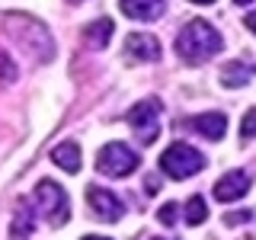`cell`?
Instances as JSON below:
<instances>
[{
  "mask_svg": "<svg viewBox=\"0 0 256 240\" xmlns=\"http://www.w3.org/2000/svg\"><path fill=\"white\" fill-rule=\"evenodd\" d=\"M4 32L13 38L32 61L48 64L54 61V38L42 20H36L32 13H20V10H6L4 13Z\"/></svg>",
  "mask_w": 256,
  "mask_h": 240,
  "instance_id": "6da1fadb",
  "label": "cell"
},
{
  "mask_svg": "<svg viewBox=\"0 0 256 240\" xmlns=\"http://www.w3.org/2000/svg\"><path fill=\"white\" fill-rule=\"evenodd\" d=\"M221 48H224L221 32L205 20H189L176 36V54L186 64H202L208 58H214Z\"/></svg>",
  "mask_w": 256,
  "mask_h": 240,
  "instance_id": "7a4b0ae2",
  "label": "cell"
},
{
  "mask_svg": "<svg viewBox=\"0 0 256 240\" xmlns=\"http://www.w3.org/2000/svg\"><path fill=\"white\" fill-rule=\"evenodd\" d=\"M32 205H36L38 218H45L52 228H61V224L70 218V198H68V192L61 189V182H54V180H38L36 182V189H32Z\"/></svg>",
  "mask_w": 256,
  "mask_h": 240,
  "instance_id": "3957f363",
  "label": "cell"
},
{
  "mask_svg": "<svg viewBox=\"0 0 256 240\" xmlns=\"http://www.w3.org/2000/svg\"><path fill=\"white\" fill-rule=\"evenodd\" d=\"M141 157L134 148H128L125 141H109L102 144V150L96 154V170L102 176H109V180H125V176H132L138 170Z\"/></svg>",
  "mask_w": 256,
  "mask_h": 240,
  "instance_id": "277c9868",
  "label": "cell"
},
{
  "mask_svg": "<svg viewBox=\"0 0 256 240\" xmlns=\"http://www.w3.org/2000/svg\"><path fill=\"white\" fill-rule=\"evenodd\" d=\"M160 170L170 180H189L198 170H205V154L196 150L192 144H170L160 154Z\"/></svg>",
  "mask_w": 256,
  "mask_h": 240,
  "instance_id": "5b68a950",
  "label": "cell"
},
{
  "mask_svg": "<svg viewBox=\"0 0 256 240\" xmlns=\"http://www.w3.org/2000/svg\"><path fill=\"white\" fill-rule=\"evenodd\" d=\"M160 112H164V106H160V100H141L134 102L132 109H128V125H132L134 138H138L141 144H154L157 134H160Z\"/></svg>",
  "mask_w": 256,
  "mask_h": 240,
  "instance_id": "8992f818",
  "label": "cell"
},
{
  "mask_svg": "<svg viewBox=\"0 0 256 240\" xmlns=\"http://www.w3.org/2000/svg\"><path fill=\"white\" fill-rule=\"evenodd\" d=\"M86 205H90V212L96 214V218L106 221V224L122 221V214H125V202L116 196V192H109L102 186H90V189H86Z\"/></svg>",
  "mask_w": 256,
  "mask_h": 240,
  "instance_id": "52a82bcc",
  "label": "cell"
},
{
  "mask_svg": "<svg viewBox=\"0 0 256 240\" xmlns=\"http://www.w3.org/2000/svg\"><path fill=\"white\" fill-rule=\"evenodd\" d=\"M250 173L246 170H230V173H224L218 182H214V192L212 196L218 198V202H240V198L246 196V192H250Z\"/></svg>",
  "mask_w": 256,
  "mask_h": 240,
  "instance_id": "ba28073f",
  "label": "cell"
},
{
  "mask_svg": "<svg viewBox=\"0 0 256 240\" xmlns=\"http://www.w3.org/2000/svg\"><path fill=\"white\" fill-rule=\"evenodd\" d=\"M118 10L128 20H141V22H154L164 16L166 0H118Z\"/></svg>",
  "mask_w": 256,
  "mask_h": 240,
  "instance_id": "9c48e42d",
  "label": "cell"
},
{
  "mask_svg": "<svg viewBox=\"0 0 256 240\" xmlns=\"http://www.w3.org/2000/svg\"><path fill=\"white\" fill-rule=\"evenodd\" d=\"M125 54L134 61H157L160 58V42L148 32H132L125 38Z\"/></svg>",
  "mask_w": 256,
  "mask_h": 240,
  "instance_id": "30bf717a",
  "label": "cell"
},
{
  "mask_svg": "<svg viewBox=\"0 0 256 240\" xmlns=\"http://www.w3.org/2000/svg\"><path fill=\"white\" fill-rule=\"evenodd\" d=\"M36 224H38V212H36V205H32V198H22V202H16L10 234L22 240V237H29L32 230H36Z\"/></svg>",
  "mask_w": 256,
  "mask_h": 240,
  "instance_id": "8fae6325",
  "label": "cell"
},
{
  "mask_svg": "<svg viewBox=\"0 0 256 240\" xmlns=\"http://www.w3.org/2000/svg\"><path fill=\"white\" fill-rule=\"evenodd\" d=\"M192 128H196L202 138L208 141H221L224 132H228V118H224V112H202V116H192Z\"/></svg>",
  "mask_w": 256,
  "mask_h": 240,
  "instance_id": "7c38bea8",
  "label": "cell"
},
{
  "mask_svg": "<svg viewBox=\"0 0 256 240\" xmlns=\"http://www.w3.org/2000/svg\"><path fill=\"white\" fill-rule=\"evenodd\" d=\"M112 32H116V22H112L109 16H102V20H93L90 26L84 29V42H86V48H93V52H102V48L109 45Z\"/></svg>",
  "mask_w": 256,
  "mask_h": 240,
  "instance_id": "4fadbf2b",
  "label": "cell"
},
{
  "mask_svg": "<svg viewBox=\"0 0 256 240\" xmlns=\"http://www.w3.org/2000/svg\"><path fill=\"white\" fill-rule=\"evenodd\" d=\"M256 77V68L246 61H228L221 68V84L230 86V90H237V86H246L250 80Z\"/></svg>",
  "mask_w": 256,
  "mask_h": 240,
  "instance_id": "5bb4252c",
  "label": "cell"
},
{
  "mask_svg": "<svg viewBox=\"0 0 256 240\" xmlns=\"http://www.w3.org/2000/svg\"><path fill=\"white\" fill-rule=\"evenodd\" d=\"M52 160L61 166V170H68V173H77L80 170V144L77 141H61V144H54L52 148Z\"/></svg>",
  "mask_w": 256,
  "mask_h": 240,
  "instance_id": "9a60e30c",
  "label": "cell"
},
{
  "mask_svg": "<svg viewBox=\"0 0 256 240\" xmlns=\"http://www.w3.org/2000/svg\"><path fill=\"white\" fill-rule=\"evenodd\" d=\"M208 218V205H205V198L202 196H192L189 202H186V224L189 228H198Z\"/></svg>",
  "mask_w": 256,
  "mask_h": 240,
  "instance_id": "2e32d148",
  "label": "cell"
},
{
  "mask_svg": "<svg viewBox=\"0 0 256 240\" xmlns=\"http://www.w3.org/2000/svg\"><path fill=\"white\" fill-rule=\"evenodd\" d=\"M16 80V64L10 54H0V84H13Z\"/></svg>",
  "mask_w": 256,
  "mask_h": 240,
  "instance_id": "e0dca14e",
  "label": "cell"
},
{
  "mask_svg": "<svg viewBox=\"0 0 256 240\" xmlns=\"http://www.w3.org/2000/svg\"><path fill=\"white\" fill-rule=\"evenodd\" d=\"M176 214H180V205H176V202H166V205H160L157 218H160V224L173 228V224H176Z\"/></svg>",
  "mask_w": 256,
  "mask_h": 240,
  "instance_id": "ac0fdd59",
  "label": "cell"
},
{
  "mask_svg": "<svg viewBox=\"0 0 256 240\" xmlns=\"http://www.w3.org/2000/svg\"><path fill=\"white\" fill-rule=\"evenodd\" d=\"M240 138H256V109H250L244 116V122H240Z\"/></svg>",
  "mask_w": 256,
  "mask_h": 240,
  "instance_id": "d6986e66",
  "label": "cell"
},
{
  "mask_svg": "<svg viewBox=\"0 0 256 240\" xmlns=\"http://www.w3.org/2000/svg\"><path fill=\"white\" fill-rule=\"evenodd\" d=\"M250 218H253L250 212H228L224 214V224H228V228H237V224H246Z\"/></svg>",
  "mask_w": 256,
  "mask_h": 240,
  "instance_id": "ffe728a7",
  "label": "cell"
},
{
  "mask_svg": "<svg viewBox=\"0 0 256 240\" xmlns=\"http://www.w3.org/2000/svg\"><path fill=\"white\" fill-rule=\"evenodd\" d=\"M246 29L256 32V10H253V13H246Z\"/></svg>",
  "mask_w": 256,
  "mask_h": 240,
  "instance_id": "44dd1931",
  "label": "cell"
},
{
  "mask_svg": "<svg viewBox=\"0 0 256 240\" xmlns=\"http://www.w3.org/2000/svg\"><path fill=\"white\" fill-rule=\"evenodd\" d=\"M84 240H109V237H96V234H90V237H84Z\"/></svg>",
  "mask_w": 256,
  "mask_h": 240,
  "instance_id": "7402d4cb",
  "label": "cell"
},
{
  "mask_svg": "<svg viewBox=\"0 0 256 240\" xmlns=\"http://www.w3.org/2000/svg\"><path fill=\"white\" fill-rule=\"evenodd\" d=\"M192 4H202L205 6V4H214V0H192Z\"/></svg>",
  "mask_w": 256,
  "mask_h": 240,
  "instance_id": "603a6c76",
  "label": "cell"
},
{
  "mask_svg": "<svg viewBox=\"0 0 256 240\" xmlns=\"http://www.w3.org/2000/svg\"><path fill=\"white\" fill-rule=\"evenodd\" d=\"M234 4H240V6H246V4H253V0H234Z\"/></svg>",
  "mask_w": 256,
  "mask_h": 240,
  "instance_id": "cb8c5ba5",
  "label": "cell"
},
{
  "mask_svg": "<svg viewBox=\"0 0 256 240\" xmlns=\"http://www.w3.org/2000/svg\"><path fill=\"white\" fill-rule=\"evenodd\" d=\"M68 4H84V0H68Z\"/></svg>",
  "mask_w": 256,
  "mask_h": 240,
  "instance_id": "d4e9b609",
  "label": "cell"
},
{
  "mask_svg": "<svg viewBox=\"0 0 256 240\" xmlns=\"http://www.w3.org/2000/svg\"><path fill=\"white\" fill-rule=\"evenodd\" d=\"M154 240H160V237H154Z\"/></svg>",
  "mask_w": 256,
  "mask_h": 240,
  "instance_id": "484cf974",
  "label": "cell"
}]
</instances>
